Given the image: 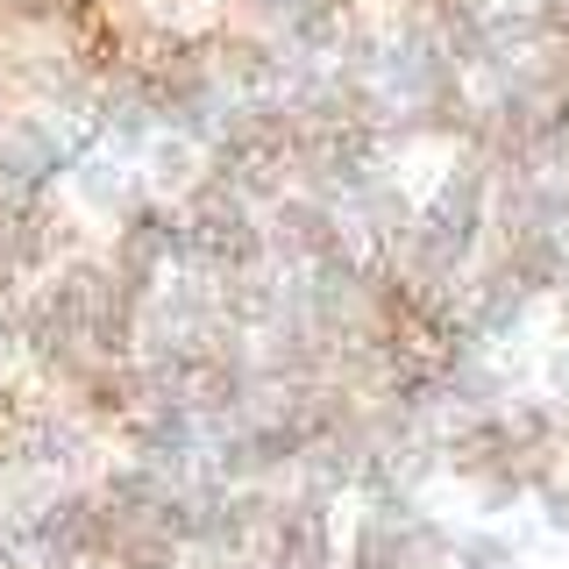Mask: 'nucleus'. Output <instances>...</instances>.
<instances>
[{
  "label": "nucleus",
  "instance_id": "obj_1",
  "mask_svg": "<svg viewBox=\"0 0 569 569\" xmlns=\"http://www.w3.org/2000/svg\"><path fill=\"white\" fill-rule=\"evenodd\" d=\"M64 207L79 213V221H93V228L114 236L129 213L150 207V192H142V171L129 164V157H114V150H100V142H93V150L71 164V178H64Z\"/></svg>",
  "mask_w": 569,
  "mask_h": 569
},
{
  "label": "nucleus",
  "instance_id": "obj_3",
  "mask_svg": "<svg viewBox=\"0 0 569 569\" xmlns=\"http://www.w3.org/2000/svg\"><path fill=\"white\" fill-rule=\"evenodd\" d=\"M449 569H527V556H520V541L498 533V527H462L456 548H449Z\"/></svg>",
  "mask_w": 569,
  "mask_h": 569
},
{
  "label": "nucleus",
  "instance_id": "obj_2",
  "mask_svg": "<svg viewBox=\"0 0 569 569\" xmlns=\"http://www.w3.org/2000/svg\"><path fill=\"white\" fill-rule=\"evenodd\" d=\"M136 171H142V192H150L157 207H186L192 192L207 186V150L186 142V136H157L150 150L136 157Z\"/></svg>",
  "mask_w": 569,
  "mask_h": 569
}]
</instances>
